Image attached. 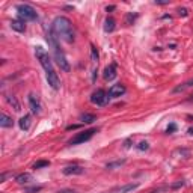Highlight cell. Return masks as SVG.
Instances as JSON below:
<instances>
[{
	"label": "cell",
	"mask_w": 193,
	"mask_h": 193,
	"mask_svg": "<svg viewBox=\"0 0 193 193\" xmlns=\"http://www.w3.org/2000/svg\"><path fill=\"white\" fill-rule=\"evenodd\" d=\"M57 193H75V191L71 190V188H63V190H59Z\"/></svg>",
	"instance_id": "33"
},
{
	"label": "cell",
	"mask_w": 193,
	"mask_h": 193,
	"mask_svg": "<svg viewBox=\"0 0 193 193\" xmlns=\"http://www.w3.org/2000/svg\"><path fill=\"white\" fill-rule=\"evenodd\" d=\"M95 78H96V69H93V74H92V80L95 81Z\"/></svg>",
	"instance_id": "36"
},
{
	"label": "cell",
	"mask_w": 193,
	"mask_h": 193,
	"mask_svg": "<svg viewBox=\"0 0 193 193\" xmlns=\"http://www.w3.org/2000/svg\"><path fill=\"white\" fill-rule=\"evenodd\" d=\"M115 27H116V24H115V20H113L112 17L106 18V21H104V32L110 33V32H113V30H115Z\"/></svg>",
	"instance_id": "16"
},
{
	"label": "cell",
	"mask_w": 193,
	"mask_h": 193,
	"mask_svg": "<svg viewBox=\"0 0 193 193\" xmlns=\"http://www.w3.org/2000/svg\"><path fill=\"white\" fill-rule=\"evenodd\" d=\"M14 125V121L11 116H8L6 113H2L0 115V127H3V128H9Z\"/></svg>",
	"instance_id": "13"
},
{
	"label": "cell",
	"mask_w": 193,
	"mask_h": 193,
	"mask_svg": "<svg viewBox=\"0 0 193 193\" xmlns=\"http://www.w3.org/2000/svg\"><path fill=\"white\" fill-rule=\"evenodd\" d=\"M6 101H8V104L15 110V112H20L21 110V106H20V103H18V100L15 98V96L14 95H8L6 96Z\"/></svg>",
	"instance_id": "14"
},
{
	"label": "cell",
	"mask_w": 193,
	"mask_h": 193,
	"mask_svg": "<svg viewBox=\"0 0 193 193\" xmlns=\"http://www.w3.org/2000/svg\"><path fill=\"white\" fill-rule=\"evenodd\" d=\"M80 119H81V122H84V124H92L93 121H96V116L92 115V113H83V115L80 116Z\"/></svg>",
	"instance_id": "19"
},
{
	"label": "cell",
	"mask_w": 193,
	"mask_h": 193,
	"mask_svg": "<svg viewBox=\"0 0 193 193\" xmlns=\"http://www.w3.org/2000/svg\"><path fill=\"white\" fill-rule=\"evenodd\" d=\"M136 148H137L139 151H148V149H149V143H148V142H145V140H142Z\"/></svg>",
	"instance_id": "25"
},
{
	"label": "cell",
	"mask_w": 193,
	"mask_h": 193,
	"mask_svg": "<svg viewBox=\"0 0 193 193\" xmlns=\"http://www.w3.org/2000/svg\"><path fill=\"white\" fill-rule=\"evenodd\" d=\"M182 185H184V181H178V182L172 184V185H170V188H173V190H175V188H179V187H182Z\"/></svg>",
	"instance_id": "30"
},
{
	"label": "cell",
	"mask_w": 193,
	"mask_h": 193,
	"mask_svg": "<svg viewBox=\"0 0 193 193\" xmlns=\"http://www.w3.org/2000/svg\"><path fill=\"white\" fill-rule=\"evenodd\" d=\"M90 57L92 62H98V50L95 48V45H90Z\"/></svg>",
	"instance_id": "24"
},
{
	"label": "cell",
	"mask_w": 193,
	"mask_h": 193,
	"mask_svg": "<svg viewBox=\"0 0 193 193\" xmlns=\"http://www.w3.org/2000/svg\"><path fill=\"white\" fill-rule=\"evenodd\" d=\"M47 166H50V161L48 160H38L33 164V169H42V167H47Z\"/></svg>",
	"instance_id": "23"
},
{
	"label": "cell",
	"mask_w": 193,
	"mask_h": 193,
	"mask_svg": "<svg viewBox=\"0 0 193 193\" xmlns=\"http://www.w3.org/2000/svg\"><path fill=\"white\" fill-rule=\"evenodd\" d=\"M154 3H155V5H167L169 0H155Z\"/></svg>",
	"instance_id": "32"
},
{
	"label": "cell",
	"mask_w": 193,
	"mask_h": 193,
	"mask_svg": "<svg viewBox=\"0 0 193 193\" xmlns=\"http://www.w3.org/2000/svg\"><path fill=\"white\" fill-rule=\"evenodd\" d=\"M42 190V187L41 185H35V187H29V188H26V191L27 193H38V191H41Z\"/></svg>",
	"instance_id": "27"
},
{
	"label": "cell",
	"mask_w": 193,
	"mask_h": 193,
	"mask_svg": "<svg viewBox=\"0 0 193 193\" xmlns=\"http://www.w3.org/2000/svg\"><path fill=\"white\" fill-rule=\"evenodd\" d=\"M63 175H81L84 172V169L78 164H71V166H66L62 169Z\"/></svg>",
	"instance_id": "11"
},
{
	"label": "cell",
	"mask_w": 193,
	"mask_h": 193,
	"mask_svg": "<svg viewBox=\"0 0 193 193\" xmlns=\"http://www.w3.org/2000/svg\"><path fill=\"white\" fill-rule=\"evenodd\" d=\"M96 133V128H89V130H84L81 133H77L71 140H69V145H78V143H84L87 142L93 134Z\"/></svg>",
	"instance_id": "6"
},
{
	"label": "cell",
	"mask_w": 193,
	"mask_h": 193,
	"mask_svg": "<svg viewBox=\"0 0 193 193\" xmlns=\"http://www.w3.org/2000/svg\"><path fill=\"white\" fill-rule=\"evenodd\" d=\"M104 193H107V191H104Z\"/></svg>",
	"instance_id": "39"
},
{
	"label": "cell",
	"mask_w": 193,
	"mask_h": 193,
	"mask_svg": "<svg viewBox=\"0 0 193 193\" xmlns=\"http://www.w3.org/2000/svg\"><path fill=\"white\" fill-rule=\"evenodd\" d=\"M35 56H36V59L39 60V63H41V66L45 69V74L47 72H51V71H54L53 69V62H51V59H50V56H48V53L42 48V47H35Z\"/></svg>",
	"instance_id": "4"
},
{
	"label": "cell",
	"mask_w": 193,
	"mask_h": 193,
	"mask_svg": "<svg viewBox=\"0 0 193 193\" xmlns=\"http://www.w3.org/2000/svg\"><path fill=\"white\" fill-rule=\"evenodd\" d=\"M109 93L104 89H96L92 95H90V103L95 106H106L109 103Z\"/></svg>",
	"instance_id": "5"
},
{
	"label": "cell",
	"mask_w": 193,
	"mask_h": 193,
	"mask_svg": "<svg viewBox=\"0 0 193 193\" xmlns=\"http://www.w3.org/2000/svg\"><path fill=\"white\" fill-rule=\"evenodd\" d=\"M8 176H12V173L11 172H3L2 175H0V182H5Z\"/></svg>",
	"instance_id": "28"
},
{
	"label": "cell",
	"mask_w": 193,
	"mask_h": 193,
	"mask_svg": "<svg viewBox=\"0 0 193 193\" xmlns=\"http://www.w3.org/2000/svg\"><path fill=\"white\" fill-rule=\"evenodd\" d=\"M178 14H179V17H187L188 15V9L187 8H179L178 9Z\"/></svg>",
	"instance_id": "29"
},
{
	"label": "cell",
	"mask_w": 193,
	"mask_h": 193,
	"mask_svg": "<svg viewBox=\"0 0 193 193\" xmlns=\"http://www.w3.org/2000/svg\"><path fill=\"white\" fill-rule=\"evenodd\" d=\"M45 75H47V81H48V84H50V86H51L54 90H57V89L60 87V80H59V77H57L56 71L47 72Z\"/></svg>",
	"instance_id": "10"
},
{
	"label": "cell",
	"mask_w": 193,
	"mask_h": 193,
	"mask_svg": "<svg viewBox=\"0 0 193 193\" xmlns=\"http://www.w3.org/2000/svg\"><path fill=\"white\" fill-rule=\"evenodd\" d=\"M77 128H80V125H78V124H74V125H68V127H66V130H68V131H71V130H77Z\"/></svg>",
	"instance_id": "31"
},
{
	"label": "cell",
	"mask_w": 193,
	"mask_h": 193,
	"mask_svg": "<svg viewBox=\"0 0 193 193\" xmlns=\"http://www.w3.org/2000/svg\"><path fill=\"white\" fill-rule=\"evenodd\" d=\"M136 18H137V14H136V12H134V14H133V12H128L127 17H125V24H128V26L133 24V23L136 21Z\"/></svg>",
	"instance_id": "22"
},
{
	"label": "cell",
	"mask_w": 193,
	"mask_h": 193,
	"mask_svg": "<svg viewBox=\"0 0 193 193\" xmlns=\"http://www.w3.org/2000/svg\"><path fill=\"white\" fill-rule=\"evenodd\" d=\"M18 125H20V128H21V130L27 131V130L30 128V116H29V115L21 116V118H20V121H18Z\"/></svg>",
	"instance_id": "15"
},
{
	"label": "cell",
	"mask_w": 193,
	"mask_h": 193,
	"mask_svg": "<svg viewBox=\"0 0 193 193\" xmlns=\"http://www.w3.org/2000/svg\"><path fill=\"white\" fill-rule=\"evenodd\" d=\"M188 134H193V128H188Z\"/></svg>",
	"instance_id": "38"
},
{
	"label": "cell",
	"mask_w": 193,
	"mask_h": 193,
	"mask_svg": "<svg viewBox=\"0 0 193 193\" xmlns=\"http://www.w3.org/2000/svg\"><path fill=\"white\" fill-rule=\"evenodd\" d=\"M116 75H118V72H116V65H115V63H110L109 66H106V68H104L103 77H104L107 81L115 80V78H116Z\"/></svg>",
	"instance_id": "9"
},
{
	"label": "cell",
	"mask_w": 193,
	"mask_h": 193,
	"mask_svg": "<svg viewBox=\"0 0 193 193\" xmlns=\"http://www.w3.org/2000/svg\"><path fill=\"white\" fill-rule=\"evenodd\" d=\"M139 187V182H133V184H127V185H122L121 188H118V193H130L133 190H136Z\"/></svg>",
	"instance_id": "18"
},
{
	"label": "cell",
	"mask_w": 193,
	"mask_h": 193,
	"mask_svg": "<svg viewBox=\"0 0 193 193\" xmlns=\"http://www.w3.org/2000/svg\"><path fill=\"white\" fill-rule=\"evenodd\" d=\"M175 131H176V124H173V122L169 124L167 128H166V133H167V134H172V133H175Z\"/></svg>",
	"instance_id": "26"
},
{
	"label": "cell",
	"mask_w": 193,
	"mask_h": 193,
	"mask_svg": "<svg viewBox=\"0 0 193 193\" xmlns=\"http://www.w3.org/2000/svg\"><path fill=\"white\" fill-rule=\"evenodd\" d=\"M11 29L15 30V32L23 33V32H26V24H24L23 20H12L11 21Z\"/></svg>",
	"instance_id": "12"
},
{
	"label": "cell",
	"mask_w": 193,
	"mask_h": 193,
	"mask_svg": "<svg viewBox=\"0 0 193 193\" xmlns=\"http://www.w3.org/2000/svg\"><path fill=\"white\" fill-rule=\"evenodd\" d=\"M47 41H48L50 47L53 48V53H54V60L57 62V65L60 66V69H62V71H65V72H69V69H71L69 62H68V59H66L65 53L62 51V48L59 47L57 38L54 36V33L51 32V29H50V32L47 33Z\"/></svg>",
	"instance_id": "2"
},
{
	"label": "cell",
	"mask_w": 193,
	"mask_h": 193,
	"mask_svg": "<svg viewBox=\"0 0 193 193\" xmlns=\"http://www.w3.org/2000/svg\"><path fill=\"white\" fill-rule=\"evenodd\" d=\"M130 143H131V139H127L125 143H124V146H125V148H130Z\"/></svg>",
	"instance_id": "34"
},
{
	"label": "cell",
	"mask_w": 193,
	"mask_h": 193,
	"mask_svg": "<svg viewBox=\"0 0 193 193\" xmlns=\"http://www.w3.org/2000/svg\"><path fill=\"white\" fill-rule=\"evenodd\" d=\"M30 179H32V175H30V173H26V172H23V173H20V175L15 176V181H17L18 184H26V182H29Z\"/></svg>",
	"instance_id": "17"
},
{
	"label": "cell",
	"mask_w": 193,
	"mask_h": 193,
	"mask_svg": "<svg viewBox=\"0 0 193 193\" xmlns=\"http://www.w3.org/2000/svg\"><path fill=\"white\" fill-rule=\"evenodd\" d=\"M161 191V188H158V190H152V191H149V193H160Z\"/></svg>",
	"instance_id": "37"
},
{
	"label": "cell",
	"mask_w": 193,
	"mask_h": 193,
	"mask_svg": "<svg viewBox=\"0 0 193 193\" xmlns=\"http://www.w3.org/2000/svg\"><path fill=\"white\" fill-rule=\"evenodd\" d=\"M113 9H115V6H113V5H110V6H107V8H106V11H107V12H109V11H113Z\"/></svg>",
	"instance_id": "35"
},
{
	"label": "cell",
	"mask_w": 193,
	"mask_h": 193,
	"mask_svg": "<svg viewBox=\"0 0 193 193\" xmlns=\"http://www.w3.org/2000/svg\"><path fill=\"white\" fill-rule=\"evenodd\" d=\"M51 32L54 33V36L57 39H62L68 44L74 42V39H75L74 27L66 17H56L51 23Z\"/></svg>",
	"instance_id": "1"
},
{
	"label": "cell",
	"mask_w": 193,
	"mask_h": 193,
	"mask_svg": "<svg viewBox=\"0 0 193 193\" xmlns=\"http://www.w3.org/2000/svg\"><path fill=\"white\" fill-rule=\"evenodd\" d=\"M17 14H18L20 20H23V21H35V20H38V14H36L35 8L27 5V3L18 5L17 6Z\"/></svg>",
	"instance_id": "3"
},
{
	"label": "cell",
	"mask_w": 193,
	"mask_h": 193,
	"mask_svg": "<svg viewBox=\"0 0 193 193\" xmlns=\"http://www.w3.org/2000/svg\"><path fill=\"white\" fill-rule=\"evenodd\" d=\"M122 164H125V158H122V160H116V161H110V163H107V164H106V169H115V167H119V166H122Z\"/></svg>",
	"instance_id": "21"
},
{
	"label": "cell",
	"mask_w": 193,
	"mask_h": 193,
	"mask_svg": "<svg viewBox=\"0 0 193 193\" xmlns=\"http://www.w3.org/2000/svg\"><path fill=\"white\" fill-rule=\"evenodd\" d=\"M27 100H29V106H30V110H32V113H35V115H39L42 107H41V101H39V98H38V95H35V93H29Z\"/></svg>",
	"instance_id": "7"
},
{
	"label": "cell",
	"mask_w": 193,
	"mask_h": 193,
	"mask_svg": "<svg viewBox=\"0 0 193 193\" xmlns=\"http://www.w3.org/2000/svg\"><path fill=\"white\" fill-rule=\"evenodd\" d=\"M191 86H193V78H190V80H187L185 83L176 86V87L173 89V92H175V93H176V92H182V90H185L187 87H191Z\"/></svg>",
	"instance_id": "20"
},
{
	"label": "cell",
	"mask_w": 193,
	"mask_h": 193,
	"mask_svg": "<svg viewBox=\"0 0 193 193\" xmlns=\"http://www.w3.org/2000/svg\"><path fill=\"white\" fill-rule=\"evenodd\" d=\"M125 86L121 84V83H116V84H112V87L109 89V96L110 98H118V96L124 95L125 93Z\"/></svg>",
	"instance_id": "8"
}]
</instances>
